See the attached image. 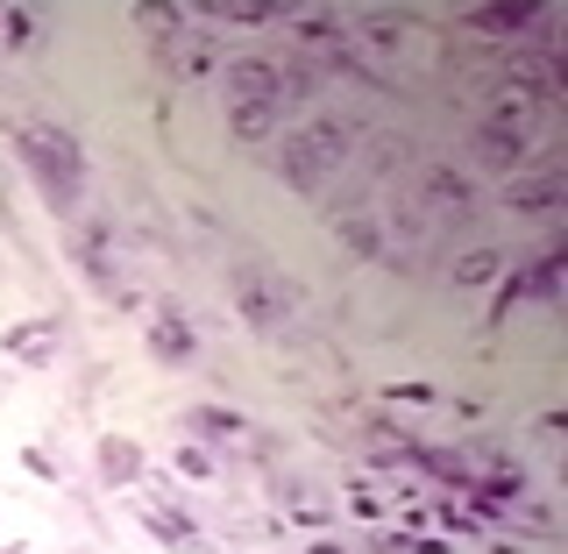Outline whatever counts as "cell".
<instances>
[{
    "mask_svg": "<svg viewBox=\"0 0 568 554\" xmlns=\"http://www.w3.org/2000/svg\"><path fill=\"white\" fill-rule=\"evenodd\" d=\"M150 349L164 355V363H192V328L178 313H156V328H150Z\"/></svg>",
    "mask_w": 568,
    "mask_h": 554,
    "instance_id": "11",
    "label": "cell"
},
{
    "mask_svg": "<svg viewBox=\"0 0 568 554\" xmlns=\"http://www.w3.org/2000/svg\"><path fill=\"white\" fill-rule=\"evenodd\" d=\"M178 470H185V476H213V462L200 449H178Z\"/></svg>",
    "mask_w": 568,
    "mask_h": 554,
    "instance_id": "19",
    "label": "cell"
},
{
    "mask_svg": "<svg viewBox=\"0 0 568 554\" xmlns=\"http://www.w3.org/2000/svg\"><path fill=\"white\" fill-rule=\"evenodd\" d=\"M227 299H235L242 328H256V334H284V320H292L284 284L271 271H256V263H235V271H227Z\"/></svg>",
    "mask_w": 568,
    "mask_h": 554,
    "instance_id": "4",
    "label": "cell"
},
{
    "mask_svg": "<svg viewBox=\"0 0 568 554\" xmlns=\"http://www.w3.org/2000/svg\"><path fill=\"white\" fill-rule=\"evenodd\" d=\"M100 476H106V484H135V476H142V449H135V441H100Z\"/></svg>",
    "mask_w": 568,
    "mask_h": 554,
    "instance_id": "10",
    "label": "cell"
},
{
    "mask_svg": "<svg viewBox=\"0 0 568 554\" xmlns=\"http://www.w3.org/2000/svg\"><path fill=\"white\" fill-rule=\"evenodd\" d=\"M363 43L377 50V58H390V50H398V29H390V22H369V29H363Z\"/></svg>",
    "mask_w": 568,
    "mask_h": 554,
    "instance_id": "18",
    "label": "cell"
},
{
    "mask_svg": "<svg viewBox=\"0 0 568 554\" xmlns=\"http://www.w3.org/2000/svg\"><path fill=\"white\" fill-rule=\"evenodd\" d=\"M355 150V129L342 114H320V121H306V129H292L284 135V150H277V178L284 185H320L327 171H342V157Z\"/></svg>",
    "mask_w": 568,
    "mask_h": 554,
    "instance_id": "2",
    "label": "cell"
},
{
    "mask_svg": "<svg viewBox=\"0 0 568 554\" xmlns=\"http://www.w3.org/2000/svg\"><path fill=\"white\" fill-rule=\"evenodd\" d=\"M79 263H85V278H93V292H106V299L121 292V271H114V256H106L100 228H85V235H79Z\"/></svg>",
    "mask_w": 568,
    "mask_h": 554,
    "instance_id": "9",
    "label": "cell"
},
{
    "mask_svg": "<svg viewBox=\"0 0 568 554\" xmlns=\"http://www.w3.org/2000/svg\"><path fill=\"white\" fill-rule=\"evenodd\" d=\"M227 22H242V29H256V22H277V8H263V0H235V8H221Z\"/></svg>",
    "mask_w": 568,
    "mask_h": 554,
    "instance_id": "17",
    "label": "cell"
},
{
    "mask_svg": "<svg viewBox=\"0 0 568 554\" xmlns=\"http://www.w3.org/2000/svg\"><path fill=\"white\" fill-rule=\"evenodd\" d=\"M142 526H150L156 541H178V547L200 541V533H192V520H178V512H156V505H142Z\"/></svg>",
    "mask_w": 568,
    "mask_h": 554,
    "instance_id": "14",
    "label": "cell"
},
{
    "mask_svg": "<svg viewBox=\"0 0 568 554\" xmlns=\"http://www.w3.org/2000/svg\"><path fill=\"white\" fill-rule=\"evenodd\" d=\"M192 426H200V434H242V420L235 413H221V405H200V413H185Z\"/></svg>",
    "mask_w": 568,
    "mask_h": 554,
    "instance_id": "16",
    "label": "cell"
},
{
    "mask_svg": "<svg viewBox=\"0 0 568 554\" xmlns=\"http://www.w3.org/2000/svg\"><path fill=\"white\" fill-rule=\"evenodd\" d=\"M505 207L511 213H555L561 207V178L547 171V178H511L505 185Z\"/></svg>",
    "mask_w": 568,
    "mask_h": 554,
    "instance_id": "8",
    "label": "cell"
},
{
    "mask_svg": "<svg viewBox=\"0 0 568 554\" xmlns=\"http://www.w3.org/2000/svg\"><path fill=\"white\" fill-rule=\"evenodd\" d=\"M334 228H342V242L355 256H384V228L369 221V213H334Z\"/></svg>",
    "mask_w": 568,
    "mask_h": 554,
    "instance_id": "12",
    "label": "cell"
},
{
    "mask_svg": "<svg viewBox=\"0 0 568 554\" xmlns=\"http://www.w3.org/2000/svg\"><path fill=\"white\" fill-rule=\"evenodd\" d=\"M292 114L284 107V93L277 100H248V107H227V135L235 142H263V135H277V121Z\"/></svg>",
    "mask_w": 568,
    "mask_h": 554,
    "instance_id": "7",
    "label": "cell"
},
{
    "mask_svg": "<svg viewBox=\"0 0 568 554\" xmlns=\"http://www.w3.org/2000/svg\"><path fill=\"white\" fill-rule=\"evenodd\" d=\"M532 150V114L526 100H490V114L476 121V157H484L490 171H519Z\"/></svg>",
    "mask_w": 568,
    "mask_h": 554,
    "instance_id": "3",
    "label": "cell"
},
{
    "mask_svg": "<svg viewBox=\"0 0 568 554\" xmlns=\"http://www.w3.org/2000/svg\"><path fill=\"white\" fill-rule=\"evenodd\" d=\"M221 85H227V107H248V100H277L284 93V71L271 58H227Z\"/></svg>",
    "mask_w": 568,
    "mask_h": 554,
    "instance_id": "6",
    "label": "cell"
},
{
    "mask_svg": "<svg viewBox=\"0 0 568 554\" xmlns=\"http://www.w3.org/2000/svg\"><path fill=\"white\" fill-rule=\"evenodd\" d=\"M497 271H505V256H497V249H469V256L455 263V284H497Z\"/></svg>",
    "mask_w": 568,
    "mask_h": 554,
    "instance_id": "13",
    "label": "cell"
},
{
    "mask_svg": "<svg viewBox=\"0 0 568 554\" xmlns=\"http://www.w3.org/2000/svg\"><path fill=\"white\" fill-rule=\"evenodd\" d=\"M413 207L426 221H448V228H469L476 221V185L448 164H419L413 171Z\"/></svg>",
    "mask_w": 568,
    "mask_h": 554,
    "instance_id": "5",
    "label": "cell"
},
{
    "mask_svg": "<svg viewBox=\"0 0 568 554\" xmlns=\"http://www.w3.org/2000/svg\"><path fill=\"white\" fill-rule=\"evenodd\" d=\"M14 150H22L36 192H43V200L71 221V213H79V192H85V157H79V142H71L64 129H50V121H29V129H14Z\"/></svg>",
    "mask_w": 568,
    "mask_h": 554,
    "instance_id": "1",
    "label": "cell"
},
{
    "mask_svg": "<svg viewBox=\"0 0 568 554\" xmlns=\"http://www.w3.org/2000/svg\"><path fill=\"white\" fill-rule=\"evenodd\" d=\"M50 342H58V328H50V320H29L22 334H8V349H14V355H36V363L50 355Z\"/></svg>",
    "mask_w": 568,
    "mask_h": 554,
    "instance_id": "15",
    "label": "cell"
},
{
    "mask_svg": "<svg viewBox=\"0 0 568 554\" xmlns=\"http://www.w3.org/2000/svg\"><path fill=\"white\" fill-rule=\"evenodd\" d=\"M306 554H342V547H334V541H320V547H306Z\"/></svg>",
    "mask_w": 568,
    "mask_h": 554,
    "instance_id": "20",
    "label": "cell"
}]
</instances>
